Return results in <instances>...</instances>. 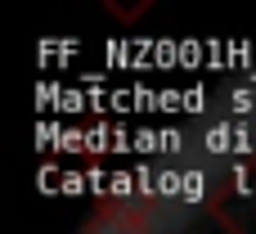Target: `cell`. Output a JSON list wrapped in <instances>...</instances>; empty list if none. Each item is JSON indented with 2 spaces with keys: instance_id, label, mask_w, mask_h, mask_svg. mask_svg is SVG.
I'll use <instances>...</instances> for the list:
<instances>
[{
  "instance_id": "1",
  "label": "cell",
  "mask_w": 256,
  "mask_h": 234,
  "mask_svg": "<svg viewBox=\"0 0 256 234\" xmlns=\"http://www.w3.org/2000/svg\"><path fill=\"white\" fill-rule=\"evenodd\" d=\"M153 212H158V198H112L86 221V234H148L158 230Z\"/></svg>"
},
{
  "instance_id": "2",
  "label": "cell",
  "mask_w": 256,
  "mask_h": 234,
  "mask_svg": "<svg viewBox=\"0 0 256 234\" xmlns=\"http://www.w3.org/2000/svg\"><path fill=\"white\" fill-rule=\"evenodd\" d=\"M212 216L230 234H256V171H238L225 180L220 198L212 203Z\"/></svg>"
}]
</instances>
